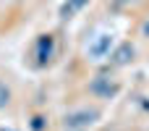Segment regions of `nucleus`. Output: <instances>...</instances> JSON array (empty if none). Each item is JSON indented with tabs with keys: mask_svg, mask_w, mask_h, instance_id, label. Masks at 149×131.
Returning <instances> with one entry per match:
<instances>
[{
	"mask_svg": "<svg viewBox=\"0 0 149 131\" xmlns=\"http://www.w3.org/2000/svg\"><path fill=\"white\" fill-rule=\"evenodd\" d=\"M10 97H13V89H10V81H5V79L0 76V108H5V105L10 102Z\"/></svg>",
	"mask_w": 149,
	"mask_h": 131,
	"instance_id": "obj_1",
	"label": "nucleus"
}]
</instances>
